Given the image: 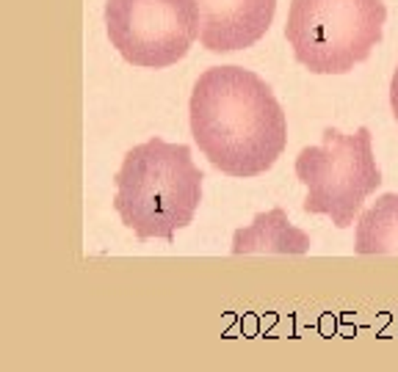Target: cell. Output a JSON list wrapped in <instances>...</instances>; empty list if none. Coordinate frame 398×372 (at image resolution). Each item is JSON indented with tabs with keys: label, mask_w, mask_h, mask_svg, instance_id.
<instances>
[{
	"label": "cell",
	"mask_w": 398,
	"mask_h": 372,
	"mask_svg": "<svg viewBox=\"0 0 398 372\" xmlns=\"http://www.w3.org/2000/svg\"><path fill=\"white\" fill-rule=\"evenodd\" d=\"M188 122L202 155L227 177H260L288 144L282 105L263 78L241 66H213L199 75Z\"/></svg>",
	"instance_id": "cell-1"
},
{
	"label": "cell",
	"mask_w": 398,
	"mask_h": 372,
	"mask_svg": "<svg viewBox=\"0 0 398 372\" xmlns=\"http://www.w3.org/2000/svg\"><path fill=\"white\" fill-rule=\"evenodd\" d=\"M202 180L191 147L150 138L122 160L114 177V210L141 243L152 237L174 243L177 229H186L197 216Z\"/></svg>",
	"instance_id": "cell-2"
},
{
	"label": "cell",
	"mask_w": 398,
	"mask_h": 372,
	"mask_svg": "<svg viewBox=\"0 0 398 372\" xmlns=\"http://www.w3.org/2000/svg\"><path fill=\"white\" fill-rule=\"evenodd\" d=\"M382 0H291L285 39L313 75H346L382 42Z\"/></svg>",
	"instance_id": "cell-3"
},
{
	"label": "cell",
	"mask_w": 398,
	"mask_h": 372,
	"mask_svg": "<svg viewBox=\"0 0 398 372\" xmlns=\"http://www.w3.org/2000/svg\"><path fill=\"white\" fill-rule=\"evenodd\" d=\"M296 177L307 187L301 210L330 216L337 229H349L365 199L382 185V171L373 157L370 130L354 135L327 127L318 147H304L296 157Z\"/></svg>",
	"instance_id": "cell-4"
},
{
	"label": "cell",
	"mask_w": 398,
	"mask_h": 372,
	"mask_svg": "<svg viewBox=\"0 0 398 372\" xmlns=\"http://www.w3.org/2000/svg\"><path fill=\"white\" fill-rule=\"evenodd\" d=\"M105 28L128 63L166 69L183 61L199 39L197 0H108Z\"/></svg>",
	"instance_id": "cell-5"
},
{
	"label": "cell",
	"mask_w": 398,
	"mask_h": 372,
	"mask_svg": "<svg viewBox=\"0 0 398 372\" xmlns=\"http://www.w3.org/2000/svg\"><path fill=\"white\" fill-rule=\"evenodd\" d=\"M197 8L199 44L210 53H235L263 39L277 0H197Z\"/></svg>",
	"instance_id": "cell-6"
},
{
	"label": "cell",
	"mask_w": 398,
	"mask_h": 372,
	"mask_svg": "<svg viewBox=\"0 0 398 372\" xmlns=\"http://www.w3.org/2000/svg\"><path fill=\"white\" fill-rule=\"evenodd\" d=\"M230 251L241 254H307L310 235L291 226L282 207H274L268 213H258L246 229H235Z\"/></svg>",
	"instance_id": "cell-7"
},
{
	"label": "cell",
	"mask_w": 398,
	"mask_h": 372,
	"mask_svg": "<svg viewBox=\"0 0 398 372\" xmlns=\"http://www.w3.org/2000/svg\"><path fill=\"white\" fill-rule=\"evenodd\" d=\"M354 251L360 256L373 254L398 256V193L379 196L360 216Z\"/></svg>",
	"instance_id": "cell-8"
},
{
	"label": "cell",
	"mask_w": 398,
	"mask_h": 372,
	"mask_svg": "<svg viewBox=\"0 0 398 372\" xmlns=\"http://www.w3.org/2000/svg\"><path fill=\"white\" fill-rule=\"evenodd\" d=\"M390 105H393V116H396L398 122V69L396 75H393V80H390Z\"/></svg>",
	"instance_id": "cell-9"
}]
</instances>
